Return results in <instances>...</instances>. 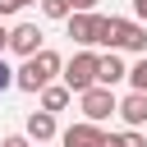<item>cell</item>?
<instances>
[{
  "label": "cell",
  "mask_w": 147,
  "mask_h": 147,
  "mask_svg": "<svg viewBox=\"0 0 147 147\" xmlns=\"http://www.w3.org/2000/svg\"><path fill=\"white\" fill-rule=\"evenodd\" d=\"M129 87L147 92V55H138V64H129Z\"/></svg>",
  "instance_id": "cell-13"
},
{
  "label": "cell",
  "mask_w": 147,
  "mask_h": 147,
  "mask_svg": "<svg viewBox=\"0 0 147 147\" xmlns=\"http://www.w3.org/2000/svg\"><path fill=\"white\" fill-rule=\"evenodd\" d=\"M41 14H46V18H60V23H64V18L74 14V5H69V0H41Z\"/></svg>",
  "instance_id": "cell-14"
},
{
  "label": "cell",
  "mask_w": 147,
  "mask_h": 147,
  "mask_svg": "<svg viewBox=\"0 0 147 147\" xmlns=\"http://www.w3.org/2000/svg\"><path fill=\"white\" fill-rule=\"evenodd\" d=\"M119 119H124L129 129H142V124H147V92H129V96H119Z\"/></svg>",
  "instance_id": "cell-10"
},
{
  "label": "cell",
  "mask_w": 147,
  "mask_h": 147,
  "mask_svg": "<svg viewBox=\"0 0 147 147\" xmlns=\"http://www.w3.org/2000/svg\"><path fill=\"white\" fill-rule=\"evenodd\" d=\"M60 78H64V87H69L74 96H78V92H87V87L96 83V51H92V46H83V51L60 69Z\"/></svg>",
  "instance_id": "cell-3"
},
{
  "label": "cell",
  "mask_w": 147,
  "mask_h": 147,
  "mask_svg": "<svg viewBox=\"0 0 147 147\" xmlns=\"http://www.w3.org/2000/svg\"><path fill=\"white\" fill-rule=\"evenodd\" d=\"M23 133L32 138V142H51L60 129H55V110H32L28 115V124H23Z\"/></svg>",
  "instance_id": "cell-9"
},
{
  "label": "cell",
  "mask_w": 147,
  "mask_h": 147,
  "mask_svg": "<svg viewBox=\"0 0 147 147\" xmlns=\"http://www.w3.org/2000/svg\"><path fill=\"white\" fill-rule=\"evenodd\" d=\"M0 147H32V138L28 133H9V138H0Z\"/></svg>",
  "instance_id": "cell-17"
},
{
  "label": "cell",
  "mask_w": 147,
  "mask_h": 147,
  "mask_svg": "<svg viewBox=\"0 0 147 147\" xmlns=\"http://www.w3.org/2000/svg\"><path fill=\"white\" fill-rule=\"evenodd\" d=\"M96 9H74L64 23H69V37L78 41V46H96Z\"/></svg>",
  "instance_id": "cell-6"
},
{
  "label": "cell",
  "mask_w": 147,
  "mask_h": 147,
  "mask_svg": "<svg viewBox=\"0 0 147 147\" xmlns=\"http://www.w3.org/2000/svg\"><path fill=\"white\" fill-rule=\"evenodd\" d=\"M124 78H129V64L119 60V51H106V55H96V83L115 87V83H124Z\"/></svg>",
  "instance_id": "cell-8"
},
{
  "label": "cell",
  "mask_w": 147,
  "mask_h": 147,
  "mask_svg": "<svg viewBox=\"0 0 147 147\" xmlns=\"http://www.w3.org/2000/svg\"><path fill=\"white\" fill-rule=\"evenodd\" d=\"M37 96H41V110H64V106L74 101V92H69L64 83H46Z\"/></svg>",
  "instance_id": "cell-11"
},
{
  "label": "cell",
  "mask_w": 147,
  "mask_h": 147,
  "mask_svg": "<svg viewBox=\"0 0 147 147\" xmlns=\"http://www.w3.org/2000/svg\"><path fill=\"white\" fill-rule=\"evenodd\" d=\"M133 18H138V23H147V0H133Z\"/></svg>",
  "instance_id": "cell-18"
},
{
  "label": "cell",
  "mask_w": 147,
  "mask_h": 147,
  "mask_svg": "<svg viewBox=\"0 0 147 147\" xmlns=\"http://www.w3.org/2000/svg\"><path fill=\"white\" fill-rule=\"evenodd\" d=\"M9 51H14L18 60L37 55V51H41V28H37V23H14V28H9Z\"/></svg>",
  "instance_id": "cell-5"
},
{
  "label": "cell",
  "mask_w": 147,
  "mask_h": 147,
  "mask_svg": "<svg viewBox=\"0 0 147 147\" xmlns=\"http://www.w3.org/2000/svg\"><path fill=\"white\" fill-rule=\"evenodd\" d=\"M14 87V69H9V60L0 55V92H9Z\"/></svg>",
  "instance_id": "cell-16"
},
{
  "label": "cell",
  "mask_w": 147,
  "mask_h": 147,
  "mask_svg": "<svg viewBox=\"0 0 147 147\" xmlns=\"http://www.w3.org/2000/svg\"><path fill=\"white\" fill-rule=\"evenodd\" d=\"M9 51V28H5V18H0V55Z\"/></svg>",
  "instance_id": "cell-19"
},
{
  "label": "cell",
  "mask_w": 147,
  "mask_h": 147,
  "mask_svg": "<svg viewBox=\"0 0 147 147\" xmlns=\"http://www.w3.org/2000/svg\"><path fill=\"white\" fill-rule=\"evenodd\" d=\"M101 138H106V129L92 124V119H78V124H69V129L60 133L64 147H101Z\"/></svg>",
  "instance_id": "cell-7"
},
{
  "label": "cell",
  "mask_w": 147,
  "mask_h": 147,
  "mask_svg": "<svg viewBox=\"0 0 147 147\" xmlns=\"http://www.w3.org/2000/svg\"><path fill=\"white\" fill-rule=\"evenodd\" d=\"M110 51L147 55V23H138V18H115V28H110Z\"/></svg>",
  "instance_id": "cell-4"
},
{
  "label": "cell",
  "mask_w": 147,
  "mask_h": 147,
  "mask_svg": "<svg viewBox=\"0 0 147 147\" xmlns=\"http://www.w3.org/2000/svg\"><path fill=\"white\" fill-rule=\"evenodd\" d=\"M110 28H115V14H101L96 18V46H106V51H110Z\"/></svg>",
  "instance_id": "cell-15"
},
{
  "label": "cell",
  "mask_w": 147,
  "mask_h": 147,
  "mask_svg": "<svg viewBox=\"0 0 147 147\" xmlns=\"http://www.w3.org/2000/svg\"><path fill=\"white\" fill-rule=\"evenodd\" d=\"M69 5H74V9H96L101 0H69Z\"/></svg>",
  "instance_id": "cell-20"
},
{
  "label": "cell",
  "mask_w": 147,
  "mask_h": 147,
  "mask_svg": "<svg viewBox=\"0 0 147 147\" xmlns=\"http://www.w3.org/2000/svg\"><path fill=\"white\" fill-rule=\"evenodd\" d=\"M101 147H147V138H142L138 129H124V133H106Z\"/></svg>",
  "instance_id": "cell-12"
},
{
  "label": "cell",
  "mask_w": 147,
  "mask_h": 147,
  "mask_svg": "<svg viewBox=\"0 0 147 147\" xmlns=\"http://www.w3.org/2000/svg\"><path fill=\"white\" fill-rule=\"evenodd\" d=\"M64 69V60H60V51H51V46H41L37 55H28L18 69H14V87H23V92H41L46 83H55V74Z\"/></svg>",
  "instance_id": "cell-1"
},
{
  "label": "cell",
  "mask_w": 147,
  "mask_h": 147,
  "mask_svg": "<svg viewBox=\"0 0 147 147\" xmlns=\"http://www.w3.org/2000/svg\"><path fill=\"white\" fill-rule=\"evenodd\" d=\"M78 106H83V119H92V124H106L110 115H119V96L106 83H92L87 92H78Z\"/></svg>",
  "instance_id": "cell-2"
}]
</instances>
